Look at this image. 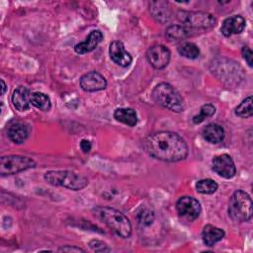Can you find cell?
I'll return each mask as SVG.
<instances>
[{"instance_id": "6", "label": "cell", "mask_w": 253, "mask_h": 253, "mask_svg": "<svg viewBox=\"0 0 253 253\" xmlns=\"http://www.w3.org/2000/svg\"><path fill=\"white\" fill-rule=\"evenodd\" d=\"M177 19L186 29L207 30L214 27L216 19L210 13L201 11H178Z\"/></svg>"}, {"instance_id": "32", "label": "cell", "mask_w": 253, "mask_h": 253, "mask_svg": "<svg viewBox=\"0 0 253 253\" xmlns=\"http://www.w3.org/2000/svg\"><path fill=\"white\" fill-rule=\"evenodd\" d=\"M1 84H2V95H4V93H5V91H6V84H5V82H4V80H1Z\"/></svg>"}, {"instance_id": "23", "label": "cell", "mask_w": 253, "mask_h": 253, "mask_svg": "<svg viewBox=\"0 0 253 253\" xmlns=\"http://www.w3.org/2000/svg\"><path fill=\"white\" fill-rule=\"evenodd\" d=\"M178 52L189 59H196L200 55V49L198 45L194 42H183L181 44L178 46Z\"/></svg>"}, {"instance_id": "11", "label": "cell", "mask_w": 253, "mask_h": 253, "mask_svg": "<svg viewBox=\"0 0 253 253\" xmlns=\"http://www.w3.org/2000/svg\"><path fill=\"white\" fill-rule=\"evenodd\" d=\"M107 81L105 77L97 71H90L80 78V87L86 92H96L105 89Z\"/></svg>"}, {"instance_id": "17", "label": "cell", "mask_w": 253, "mask_h": 253, "mask_svg": "<svg viewBox=\"0 0 253 253\" xmlns=\"http://www.w3.org/2000/svg\"><path fill=\"white\" fill-rule=\"evenodd\" d=\"M203 137L210 143H219L224 138V129L223 127L216 124V123H211L207 125L203 131H202Z\"/></svg>"}, {"instance_id": "16", "label": "cell", "mask_w": 253, "mask_h": 253, "mask_svg": "<svg viewBox=\"0 0 253 253\" xmlns=\"http://www.w3.org/2000/svg\"><path fill=\"white\" fill-rule=\"evenodd\" d=\"M29 133H30V127L24 123H20V122L10 125L7 130L9 139L17 144L23 143L28 138Z\"/></svg>"}, {"instance_id": "15", "label": "cell", "mask_w": 253, "mask_h": 253, "mask_svg": "<svg viewBox=\"0 0 253 253\" xmlns=\"http://www.w3.org/2000/svg\"><path fill=\"white\" fill-rule=\"evenodd\" d=\"M30 91L25 86L17 87L12 94L11 100L15 109L20 112H25L30 109L31 101H30Z\"/></svg>"}, {"instance_id": "22", "label": "cell", "mask_w": 253, "mask_h": 253, "mask_svg": "<svg viewBox=\"0 0 253 253\" xmlns=\"http://www.w3.org/2000/svg\"><path fill=\"white\" fill-rule=\"evenodd\" d=\"M30 101L33 106L40 109L41 111L47 112L51 108V102L49 97L42 92H34L30 96Z\"/></svg>"}, {"instance_id": "5", "label": "cell", "mask_w": 253, "mask_h": 253, "mask_svg": "<svg viewBox=\"0 0 253 253\" xmlns=\"http://www.w3.org/2000/svg\"><path fill=\"white\" fill-rule=\"evenodd\" d=\"M228 215L237 222L248 221L252 217V200L243 190L235 191L228 204Z\"/></svg>"}, {"instance_id": "3", "label": "cell", "mask_w": 253, "mask_h": 253, "mask_svg": "<svg viewBox=\"0 0 253 253\" xmlns=\"http://www.w3.org/2000/svg\"><path fill=\"white\" fill-rule=\"evenodd\" d=\"M153 100L161 107L175 113L185 110V102L181 94L169 83L162 82L157 84L152 90Z\"/></svg>"}, {"instance_id": "24", "label": "cell", "mask_w": 253, "mask_h": 253, "mask_svg": "<svg viewBox=\"0 0 253 253\" xmlns=\"http://www.w3.org/2000/svg\"><path fill=\"white\" fill-rule=\"evenodd\" d=\"M217 183L212 179H202L196 184L197 191L203 195H211L217 190Z\"/></svg>"}, {"instance_id": "7", "label": "cell", "mask_w": 253, "mask_h": 253, "mask_svg": "<svg viewBox=\"0 0 253 253\" xmlns=\"http://www.w3.org/2000/svg\"><path fill=\"white\" fill-rule=\"evenodd\" d=\"M35 166V160L30 157L22 155H6L2 156L0 159V174L2 176L13 175L34 168Z\"/></svg>"}, {"instance_id": "30", "label": "cell", "mask_w": 253, "mask_h": 253, "mask_svg": "<svg viewBox=\"0 0 253 253\" xmlns=\"http://www.w3.org/2000/svg\"><path fill=\"white\" fill-rule=\"evenodd\" d=\"M58 251H60V252H85V250L82 249V248H80V247L69 246V245L60 247V248L58 249Z\"/></svg>"}, {"instance_id": "27", "label": "cell", "mask_w": 253, "mask_h": 253, "mask_svg": "<svg viewBox=\"0 0 253 253\" xmlns=\"http://www.w3.org/2000/svg\"><path fill=\"white\" fill-rule=\"evenodd\" d=\"M154 219V212L150 208L142 207L137 212V221L143 226H147L152 223Z\"/></svg>"}, {"instance_id": "29", "label": "cell", "mask_w": 253, "mask_h": 253, "mask_svg": "<svg viewBox=\"0 0 253 253\" xmlns=\"http://www.w3.org/2000/svg\"><path fill=\"white\" fill-rule=\"evenodd\" d=\"M242 55H243V58L245 59V61L247 62V64L252 67L253 65V62H252V50L249 46L245 45L242 47Z\"/></svg>"}, {"instance_id": "13", "label": "cell", "mask_w": 253, "mask_h": 253, "mask_svg": "<svg viewBox=\"0 0 253 253\" xmlns=\"http://www.w3.org/2000/svg\"><path fill=\"white\" fill-rule=\"evenodd\" d=\"M246 22L245 19L240 15H233L226 18L220 27V32L224 37H230L243 32Z\"/></svg>"}, {"instance_id": "2", "label": "cell", "mask_w": 253, "mask_h": 253, "mask_svg": "<svg viewBox=\"0 0 253 253\" xmlns=\"http://www.w3.org/2000/svg\"><path fill=\"white\" fill-rule=\"evenodd\" d=\"M93 212L117 235L123 238L130 236L131 224L128 218L120 211L110 207H97L93 210Z\"/></svg>"}, {"instance_id": "4", "label": "cell", "mask_w": 253, "mask_h": 253, "mask_svg": "<svg viewBox=\"0 0 253 253\" xmlns=\"http://www.w3.org/2000/svg\"><path fill=\"white\" fill-rule=\"evenodd\" d=\"M43 178L52 186H60L73 191L82 190L89 183L84 175L70 170H50L44 174Z\"/></svg>"}, {"instance_id": "18", "label": "cell", "mask_w": 253, "mask_h": 253, "mask_svg": "<svg viewBox=\"0 0 253 253\" xmlns=\"http://www.w3.org/2000/svg\"><path fill=\"white\" fill-rule=\"evenodd\" d=\"M224 237L223 229L216 227L212 224H207L204 226L202 231V238L203 242L209 246H213L216 242L220 241Z\"/></svg>"}, {"instance_id": "9", "label": "cell", "mask_w": 253, "mask_h": 253, "mask_svg": "<svg viewBox=\"0 0 253 253\" xmlns=\"http://www.w3.org/2000/svg\"><path fill=\"white\" fill-rule=\"evenodd\" d=\"M170 50L162 44H155L148 48L146 58L155 69L165 68L170 61Z\"/></svg>"}, {"instance_id": "25", "label": "cell", "mask_w": 253, "mask_h": 253, "mask_svg": "<svg viewBox=\"0 0 253 253\" xmlns=\"http://www.w3.org/2000/svg\"><path fill=\"white\" fill-rule=\"evenodd\" d=\"M234 113L239 118H249L253 115L252 108V96L245 98L234 110Z\"/></svg>"}, {"instance_id": "20", "label": "cell", "mask_w": 253, "mask_h": 253, "mask_svg": "<svg viewBox=\"0 0 253 253\" xmlns=\"http://www.w3.org/2000/svg\"><path fill=\"white\" fill-rule=\"evenodd\" d=\"M114 118L126 126H134L137 124L136 112L131 108H119L114 112Z\"/></svg>"}, {"instance_id": "14", "label": "cell", "mask_w": 253, "mask_h": 253, "mask_svg": "<svg viewBox=\"0 0 253 253\" xmlns=\"http://www.w3.org/2000/svg\"><path fill=\"white\" fill-rule=\"evenodd\" d=\"M102 40H103V34L99 30L91 31L84 42H81L75 44L74 50L78 54H84V53L90 52L97 47V45L102 42Z\"/></svg>"}, {"instance_id": "31", "label": "cell", "mask_w": 253, "mask_h": 253, "mask_svg": "<svg viewBox=\"0 0 253 253\" xmlns=\"http://www.w3.org/2000/svg\"><path fill=\"white\" fill-rule=\"evenodd\" d=\"M80 148L83 150V152L87 153V152H89L91 150L92 143L89 140H87V139H82L80 141Z\"/></svg>"}, {"instance_id": "12", "label": "cell", "mask_w": 253, "mask_h": 253, "mask_svg": "<svg viewBox=\"0 0 253 253\" xmlns=\"http://www.w3.org/2000/svg\"><path fill=\"white\" fill-rule=\"evenodd\" d=\"M109 53L112 60L120 66L126 67L132 61L130 54L126 50L124 43L120 41H114L110 43Z\"/></svg>"}, {"instance_id": "28", "label": "cell", "mask_w": 253, "mask_h": 253, "mask_svg": "<svg viewBox=\"0 0 253 253\" xmlns=\"http://www.w3.org/2000/svg\"><path fill=\"white\" fill-rule=\"evenodd\" d=\"M89 247L95 252H110L111 248L103 241L98 239H93L89 242Z\"/></svg>"}, {"instance_id": "8", "label": "cell", "mask_w": 253, "mask_h": 253, "mask_svg": "<svg viewBox=\"0 0 253 253\" xmlns=\"http://www.w3.org/2000/svg\"><path fill=\"white\" fill-rule=\"evenodd\" d=\"M176 211L180 217L188 221H192L199 217L202 211V207L200 202L197 199L193 197L185 196V197H181L177 201Z\"/></svg>"}, {"instance_id": "21", "label": "cell", "mask_w": 253, "mask_h": 253, "mask_svg": "<svg viewBox=\"0 0 253 253\" xmlns=\"http://www.w3.org/2000/svg\"><path fill=\"white\" fill-rule=\"evenodd\" d=\"M190 31L182 25H172L166 30V37L171 42H183L190 35Z\"/></svg>"}, {"instance_id": "19", "label": "cell", "mask_w": 253, "mask_h": 253, "mask_svg": "<svg viewBox=\"0 0 253 253\" xmlns=\"http://www.w3.org/2000/svg\"><path fill=\"white\" fill-rule=\"evenodd\" d=\"M152 16L160 23H165L169 20L171 12L169 3L165 1H153L149 4Z\"/></svg>"}, {"instance_id": "10", "label": "cell", "mask_w": 253, "mask_h": 253, "mask_svg": "<svg viewBox=\"0 0 253 253\" xmlns=\"http://www.w3.org/2000/svg\"><path fill=\"white\" fill-rule=\"evenodd\" d=\"M212 170L222 178L230 179L236 174V167L230 155L223 153L212 159Z\"/></svg>"}, {"instance_id": "26", "label": "cell", "mask_w": 253, "mask_h": 253, "mask_svg": "<svg viewBox=\"0 0 253 253\" xmlns=\"http://www.w3.org/2000/svg\"><path fill=\"white\" fill-rule=\"evenodd\" d=\"M215 113V107L212 104H205L201 107L200 113L193 117V123L198 125L204 122L207 118L213 116Z\"/></svg>"}, {"instance_id": "1", "label": "cell", "mask_w": 253, "mask_h": 253, "mask_svg": "<svg viewBox=\"0 0 253 253\" xmlns=\"http://www.w3.org/2000/svg\"><path fill=\"white\" fill-rule=\"evenodd\" d=\"M142 146L151 157L166 162L184 160L189 153L184 138L173 131H158L149 134L144 138Z\"/></svg>"}]
</instances>
